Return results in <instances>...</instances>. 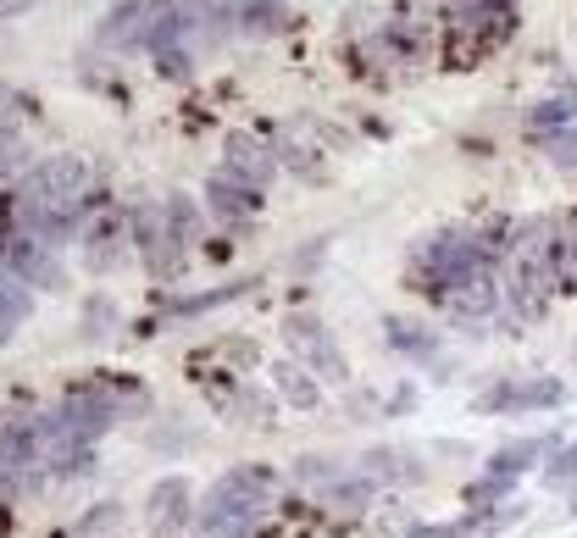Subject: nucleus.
<instances>
[{
	"instance_id": "nucleus-1",
	"label": "nucleus",
	"mask_w": 577,
	"mask_h": 538,
	"mask_svg": "<svg viewBox=\"0 0 577 538\" xmlns=\"http://www.w3.org/2000/svg\"><path fill=\"white\" fill-rule=\"evenodd\" d=\"M272 494V472L267 466H234L212 483V494L200 499V532L206 538H245L256 527L261 499Z\"/></svg>"
},
{
	"instance_id": "nucleus-2",
	"label": "nucleus",
	"mask_w": 577,
	"mask_h": 538,
	"mask_svg": "<svg viewBox=\"0 0 577 538\" xmlns=\"http://www.w3.org/2000/svg\"><path fill=\"white\" fill-rule=\"evenodd\" d=\"M549 289H555V250H549V234L533 228L511 261H505V294H511V311L522 317H538L549 306Z\"/></svg>"
},
{
	"instance_id": "nucleus-3",
	"label": "nucleus",
	"mask_w": 577,
	"mask_h": 538,
	"mask_svg": "<svg viewBox=\"0 0 577 538\" xmlns=\"http://www.w3.org/2000/svg\"><path fill=\"white\" fill-rule=\"evenodd\" d=\"M90 189V167L79 156H51L23 178V211H45V217H79V200Z\"/></svg>"
},
{
	"instance_id": "nucleus-4",
	"label": "nucleus",
	"mask_w": 577,
	"mask_h": 538,
	"mask_svg": "<svg viewBox=\"0 0 577 538\" xmlns=\"http://www.w3.org/2000/svg\"><path fill=\"white\" fill-rule=\"evenodd\" d=\"M0 477L34 488L45 477V444H40V416L29 411H7L0 416Z\"/></svg>"
},
{
	"instance_id": "nucleus-5",
	"label": "nucleus",
	"mask_w": 577,
	"mask_h": 538,
	"mask_svg": "<svg viewBox=\"0 0 577 538\" xmlns=\"http://www.w3.org/2000/svg\"><path fill=\"white\" fill-rule=\"evenodd\" d=\"M284 344H289V355L300 361V366H311L317 377H344V350L333 344V333H328V322L317 317V311H295V317H284Z\"/></svg>"
},
{
	"instance_id": "nucleus-6",
	"label": "nucleus",
	"mask_w": 577,
	"mask_h": 538,
	"mask_svg": "<svg viewBox=\"0 0 577 538\" xmlns=\"http://www.w3.org/2000/svg\"><path fill=\"white\" fill-rule=\"evenodd\" d=\"M134 239H140V256L156 278H178L184 272V239L173 234L167 223V206H140L134 211Z\"/></svg>"
},
{
	"instance_id": "nucleus-7",
	"label": "nucleus",
	"mask_w": 577,
	"mask_h": 538,
	"mask_svg": "<svg viewBox=\"0 0 577 538\" xmlns=\"http://www.w3.org/2000/svg\"><path fill=\"white\" fill-rule=\"evenodd\" d=\"M566 400V383L560 377H522V383H499L477 400V411H544V405H560Z\"/></svg>"
},
{
	"instance_id": "nucleus-8",
	"label": "nucleus",
	"mask_w": 577,
	"mask_h": 538,
	"mask_svg": "<svg viewBox=\"0 0 577 538\" xmlns=\"http://www.w3.org/2000/svg\"><path fill=\"white\" fill-rule=\"evenodd\" d=\"M223 162H228V178H239V184H250V189L272 184V173H278L272 151H267L261 139H245V134H234V139L223 145Z\"/></svg>"
},
{
	"instance_id": "nucleus-9",
	"label": "nucleus",
	"mask_w": 577,
	"mask_h": 538,
	"mask_svg": "<svg viewBox=\"0 0 577 538\" xmlns=\"http://www.w3.org/2000/svg\"><path fill=\"white\" fill-rule=\"evenodd\" d=\"M184 521H189V483L184 477H162L151 488V527H156V538H173Z\"/></svg>"
},
{
	"instance_id": "nucleus-10",
	"label": "nucleus",
	"mask_w": 577,
	"mask_h": 538,
	"mask_svg": "<svg viewBox=\"0 0 577 538\" xmlns=\"http://www.w3.org/2000/svg\"><path fill=\"white\" fill-rule=\"evenodd\" d=\"M79 438H101L106 427H112V416H117V405L106 400V394H68L62 400V411H56Z\"/></svg>"
},
{
	"instance_id": "nucleus-11",
	"label": "nucleus",
	"mask_w": 577,
	"mask_h": 538,
	"mask_svg": "<svg viewBox=\"0 0 577 538\" xmlns=\"http://www.w3.org/2000/svg\"><path fill=\"white\" fill-rule=\"evenodd\" d=\"M7 261H12V272H18V278H34V283H45V289H56V283H62L56 261L40 250V239H34V234L7 239Z\"/></svg>"
},
{
	"instance_id": "nucleus-12",
	"label": "nucleus",
	"mask_w": 577,
	"mask_h": 538,
	"mask_svg": "<svg viewBox=\"0 0 577 538\" xmlns=\"http://www.w3.org/2000/svg\"><path fill=\"white\" fill-rule=\"evenodd\" d=\"M206 206H212L217 217L239 223V217H250V211L261 206V195H256V189H245L239 178H228V173H223V178H212V184H206Z\"/></svg>"
},
{
	"instance_id": "nucleus-13",
	"label": "nucleus",
	"mask_w": 577,
	"mask_h": 538,
	"mask_svg": "<svg viewBox=\"0 0 577 538\" xmlns=\"http://www.w3.org/2000/svg\"><path fill=\"white\" fill-rule=\"evenodd\" d=\"M444 300H450L455 317H488V311H494V278L477 272V278H466V283H450Z\"/></svg>"
},
{
	"instance_id": "nucleus-14",
	"label": "nucleus",
	"mask_w": 577,
	"mask_h": 538,
	"mask_svg": "<svg viewBox=\"0 0 577 538\" xmlns=\"http://www.w3.org/2000/svg\"><path fill=\"white\" fill-rule=\"evenodd\" d=\"M272 377H278V389H284V400H289L295 411H317V383H311V372H306L295 355H284V361L272 366Z\"/></svg>"
},
{
	"instance_id": "nucleus-15",
	"label": "nucleus",
	"mask_w": 577,
	"mask_h": 538,
	"mask_svg": "<svg viewBox=\"0 0 577 538\" xmlns=\"http://www.w3.org/2000/svg\"><path fill=\"white\" fill-rule=\"evenodd\" d=\"M544 449H549L544 438H522V444H505V449H499V455L488 461V472H494V477H511V483H516V477H522V472H527V466H533V461L544 455Z\"/></svg>"
},
{
	"instance_id": "nucleus-16",
	"label": "nucleus",
	"mask_w": 577,
	"mask_h": 538,
	"mask_svg": "<svg viewBox=\"0 0 577 538\" xmlns=\"http://www.w3.org/2000/svg\"><path fill=\"white\" fill-rule=\"evenodd\" d=\"M29 306H34V300H29V289H23V278H18L12 267H0V317H7V322L18 328V322L29 317Z\"/></svg>"
},
{
	"instance_id": "nucleus-17",
	"label": "nucleus",
	"mask_w": 577,
	"mask_h": 538,
	"mask_svg": "<svg viewBox=\"0 0 577 538\" xmlns=\"http://www.w3.org/2000/svg\"><path fill=\"white\" fill-rule=\"evenodd\" d=\"M117 228H123L117 217H101L95 234H84V245H90V267H95V272H106V261L117 256Z\"/></svg>"
},
{
	"instance_id": "nucleus-18",
	"label": "nucleus",
	"mask_w": 577,
	"mask_h": 538,
	"mask_svg": "<svg viewBox=\"0 0 577 538\" xmlns=\"http://www.w3.org/2000/svg\"><path fill=\"white\" fill-rule=\"evenodd\" d=\"M328 505L339 510V516H356V510H367L372 505V483H328Z\"/></svg>"
},
{
	"instance_id": "nucleus-19",
	"label": "nucleus",
	"mask_w": 577,
	"mask_h": 538,
	"mask_svg": "<svg viewBox=\"0 0 577 538\" xmlns=\"http://www.w3.org/2000/svg\"><path fill=\"white\" fill-rule=\"evenodd\" d=\"M167 223H173V234L189 245V239H195V228H200V217H195V200H189V195H167Z\"/></svg>"
},
{
	"instance_id": "nucleus-20",
	"label": "nucleus",
	"mask_w": 577,
	"mask_h": 538,
	"mask_svg": "<svg viewBox=\"0 0 577 538\" xmlns=\"http://www.w3.org/2000/svg\"><path fill=\"white\" fill-rule=\"evenodd\" d=\"M544 156L555 162V167H577V128H555V134H544Z\"/></svg>"
},
{
	"instance_id": "nucleus-21",
	"label": "nucleus",
	"mask_w": 577,
	"mask_h": 538,
	"mask_svg": "<svg viewBox=\"0 0 577 538\" xmlns=\"http://www.w3.org/2000/svg\"><path fill=\"white\" fill-rule=\"evenodd\" d=\"M389 339H394L400 350H411V355H433V350H439V339H433L427 328H405V322H389Z\"/></svg>"
},
{
	"instance_id": "nucleus-22",
	"label": "nucleus",
	"mask_w": 577,
	"mask_h": 538,
	"mask_svg": "<svg viewBox=\"0 0 577 538\" xmlns=\"http://www.w3.org/2000/svg\"><path fill=\"white\" fill-rule=\"evenodd\" d=\"M566 117H577V95H560V101L533 106V128H560Z\"/></svg>"
},
{
	"instance_id": "nucleus-23",
	"label": "nucleus",
	"mask_w": 577,
	"mask_h": 538,
	"mask_svg": "<svg viewBox=\"0 0 577 538\" xmlns=\"http://www.w3.org/2000/svg\"><path fill=\"white\" fill-rule=\"evenodd\" d=\"M145 7H151V0H123V7H117V18H106V29H101V34H106V40H123V34H128V29L145 18Z\"/></svg>"
},
{
	"instance_id": "nucleus-24",
	"label": "nucleus",
	"mask_w": 577,
	"mask_h": 538,
	"mask_svg": "<svg viewBox=\"0 0 577 538\" xmlns=\"http://www.w3.org/2000/svg\"><path fill=\"white\" fill-rule=\"evenodd\" d=\"M117 516H123V505H117V499H112V505H95V510L79 521V532H73V538H90V532H101V527H117Z\"/></svg>"
},
{
	"instance_id": "nucleus-25",
	"label": "nucleus",
	"mask_w": 577,
	"mask_h": 538,
	"mask_svg": "<svg viewBox=\"0 0 577 538\" xmlns=\"http://www.w3.org/2000/svg\"><path fill=\"white\" fill-rule=\"evenodd\" d=\"M544 477H549V483H571V477H577V444H566L560 455H549V461H544Z\"/></svg>"
},
{
	"instance_id": "nucleus-26",
	"label": "nucleus",
	"mask_w": 577,
	"mask_h": 538,
	"mask_svg": "<svg viewBox=\"0 0 577 538\" xmlns=\"http://www.w3.org/2000/svg\"><path fill=\"white\" fill-rule=\"evenodd\" d=\"M367 466H372V472H383V477H411V466H405L400 455H389V449H372V455H367Z\"/></svg>"
},
{
	"instance_id": "nucleus-27",
	"label": "nucleus",
	"mask_w": 577,
	"mask_h": 538,
	"mask_svg": "<svg viewBox=\"0 0 577 538\" xmlns=\"http://www.w3.org/2000/svg\"><path fill=\"white\" fill-rule=\"evenodd\" d=\"M7 333H12V322H7V317H0V339H7Z\"/></svg>"
},
{
	"instance_id": "nucleus-28",
	"label": "nucleus",
	"mask_w": 577,
	"mask_h": 538,
	"mask_svg": "<svg viewBox=\"0 0 577 538\" xmlns=\"http://www.w3.org/2000/svg\"><path fill=\"white\" fill-rule=\"evenodd\" d=\"M571 510H577V499H571Z\"/></svg>"
}]
</instances>
